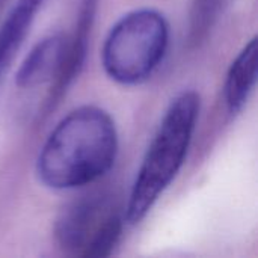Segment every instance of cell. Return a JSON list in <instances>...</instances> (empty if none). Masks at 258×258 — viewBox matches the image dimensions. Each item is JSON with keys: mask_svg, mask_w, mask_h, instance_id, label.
I'll return each mask as SVG.
<instances>
[{"mask_svg": "<svg viewBox=\"0 0 258 258\" xmlns=\"http://www.w3.org/2000/svg\"><path fill=\"white\" fill-rule=\"evenodd\" d=\"M119 148L113 118L85 104L73 109L50 132L35 163L38 181L51 190H73L103 178Z\"/></svg>", "mask_w": 258, "mask_h": 258, "instance_id": "cell-1", "label": "cell"}, {"mask_svg": "<svg viewBox=\"0 0 258 258\" xmlns=\"http://www.w3.org/2000/svg\"><path fill=\"white\" fill-rule=\"evenodd\" d=\"M200 110V94L192 89L180 92L169 103L122 210L125 224H141L181 171L197 130Z\"/></svg>", "mask_w": 258, "mask_h": 258, "instance_id": "cell-2", "label": "cell"}, {"mask_svg": "<svg viewBox=\"0 0 258 258\" xmlns=\"http://www.w3.org/2000/svg\"><path fill=\"white\" fill-rule=\"evenodd\" d=\"M169 47V24L156 9L142 8L122 15L101 47V65L122 86L147 82L163 62Z\"/></svg>", "mask_w": 258, "mask_h": 258, "instance_id": "cell-3", "label": "cell"}, {"mask_svg": "<svg viewBox=\"0 0 258 258\" xmlns=\"http://www.w3.org/2000/svg\"><path fill=\"white\" fill-rule=\"evenodd\" d=\"M124 213L107 192H89L68 203L56 218L54 239L71 255H112L124 230Z\"/></svg>", "mask_w": 258, "mask_h": 258, "instance_id": "cell-4", "label": "cell"}, {"mask_svg": "<svg viewBox=\"0 0 258 258\" xmlns=\"http://www.w3.org/2000/svg\"><path fill=\"white\" fill-rule=\"evenodd\" d=\"M70 53V38L63 33H51L42 38L27 53L17 70L15 83L18 88H38L51 83V94L47 106L51 109L57 103V91L65 74Z\"/></svg>", "mask_w": 258, "mask_h": 258, "instance_id": "cell-5", "label": "cell"}, {"mask_svg": "<svg viewBox=\"0 0 258 258\" xmlns=\"http://www.w3.org/2000/svg\"><path fill=\"white\" fill-rule=\"evenodd\" d=\"M45 0H17L0 27V89Z\"/></svg>", "mask_w": 258, "mask_h": 258, "instance_id": "cell-6", "label": "cell"}, {"mask_svg": "<svg viewBox=\"0 0 258 258\" xmlns=\"http://www.w3.org/2000/svg\"><path fill=\"white\" fill-rule=\"evenodd\" d=\"M258 80V38L254 36L231 62L225 85L224 100L231 115L240 113L248 104Z\"/></svg>", "mask_w": 258, "mask_h": 258, "instance_id": "cell-7", "label": "cell"}, {"mask_svg": "<svg viewBox=\"0 0 258 258\" xmlns=\"http://www.w3.org/2000/svg\"><path fill=\"white\" fill-rule=\"evenodd\" d=\"M227 5L228 0H192L187 23V42L190 47H200L209 39Z\"/></svg>", "mask_w": 258, "mask_h": 258, "instance_id": "cell-8", "label": "cell"}, {"mask_svg": "<svg viewBox=\"0 0 258 258\" xmlns=\"http://www.w3.org/2000/svg\"><path fill=\"white\" fill-rule=\"evenodd\" d=\"M2 2H3V0H0V5H2Z\"/></svg>", "mask_w": 258, "mask_h": 258, "instance_id": "cell-9", "label": "cell"}]
</instances>
